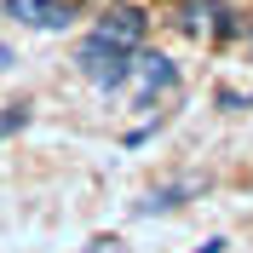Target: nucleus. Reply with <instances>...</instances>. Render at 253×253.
<instances>
[{
    "instance_id": "obj_1",
    "label": "nucleus",
    "mask_w": 253,
    "mask_h": 253,
    "mask_svg": "<svg viewBox=\"0 0 253 253\" xmlns=\"http://www.w3.org/2000/svg\"><path fill=\"white\" fill-rule=\"evenodd\" d=\"M132 52L138 46H121V41H110V35H86L81 41V52H75V63H81V75H92L104 92H115V86H126L132 81Z\"/></svg>"
},
{
    "instance_id": "obj_2",
    "label": "nucleus",
    "mask_w": 253,
    "mask_h": 253,
    "mask_svg": "<svg viewBox=\"0 0 253 253\" xmlns=\"http://www.w3.org/2000/svg\"><path fill=\"white\" fill-rule=\"evenodd\" d=\"M126 86H132V104H156L161 92H173V86H178V63L138 46V52H132V81H126Z\"/></svg>"
},
{
    "instance_id": "obj_3",
    "label": "nucleus",
    "mask_w": 253,
    "mask_h": 253,
    "mask_svg": "<svg viewBox=\"0 0 253 253\" xmlns=\"http://www.w3.org/2000/svg\"><path fill=\"white\" fill-rule=\"evenodd\" d=\"M6 12L29 29H69L75 23V6L69 0H6Z\"/></svg>"
},
{
    "instance_id": "obj_4",
    "label": "nucleus",
    "mask_w": 253,
    "mask_h": 253,
    "mask_svg": "<svg viewBox=\"0 0 253 253\" xmlns=\"http://www.w3.org/2000/svg\"><path fill=\"white\" fill-rule=\"evenodd\" d=\"M98 35H110L121 46H144V35H150V17L138 6H110V12L98 17Z\"/></svg>"
},
{
    "instance_id": "obj_5",
    "label": "nucleus",
    "mask_w": 253,
    "mask_h": 253,
    "mask_svg": "<svg viewBox=\"0 0 253 253\" xmlns=\"http://www.w3.org/2000/svg\"><path fill=\"white\" fill-rule=\"evenodd\" d=\"M196 190H202V184H173V190H156V196L144 202V213H173V207H178V202H190Z\"/></svg>"
},
{
    "instance_id": "obj_6",
    "label": "nucleus",
    "mask_w": 253,
    "mask_h": 253,
    "mask_svg": "<svg viewBox=\"0 0 253 253\" xmlns=\"http://www.w3.org/2000/svg\"><path fill=\"white\" fill-rule=\"evenodd\" d=\"M29 126V104H12V110H0V138H12Z\"/></svg>"
},
{
    "instance_id": "obj_7",
    "label": "nucleus",
    "mask_w": 253,
    "mask_h": 253,
    "mask_svg": "<svg viewBox=\"0 0 253 253\" xmlns=\"http://www.w3.org/2000/svg\"><path fill=\"white\" fill-rule=\"evenodd\" d=\"M81 253H126V242H121V236H92Z\"/></svg>"
},
{
    "instance_id": "obj_8",
    "label": "nucleus",
    "mask_w": 253,
    "mask_h": 253,
    "mask_svg": "<svg viewBox=\"0 0 253 253\" xmlns=\"http://www.w3.org/2000/svg\"><path fill=\"white\" fill-rule=\"evenodd\" d=\"M196 253H224V236H207V242H202Z\"/></svg>"
},
{
    "instance_id": "obj_9",
    "label": "nucleus",
    "mask_w": 253,
    "mask_h": 253,
    "mask_svg": "<svg viewBox=\"0 0 253 253\" xmlns=\"http://www.w3.org/2000/svg\"><path fill=\"white\" fill-rule=\"evenodd\" d=\"M6 63H12V46H0V69H6Z\"/></svg>"
},
{
    "instance_id": "obj_10",
    "label": "nucleus",
    "mask_w": 253,
    "mask_h": 253,
    "mask_svg": "<svg viewBox=\"0 0 253 253\" xmlns=\"http://www.w3.org/2000/svg\"><path fill=\"white\" fill-rule=\"evenodd\" d=\"M248 46H253V35H248Z\"/></svg>"
}]
</instances>
